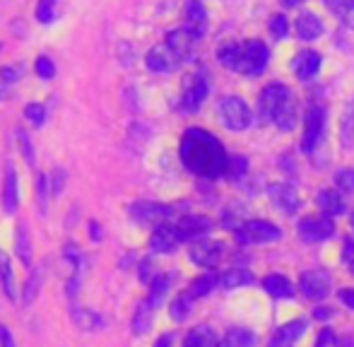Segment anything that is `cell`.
I'll return each mask as SVG.
<instances>
[{
	"instance_id": "obj_49",
	"label": "cell",
	"mask_w": 354,
	"mask_h": 347,
	"mask_svg": "<svg viewBox=\"0 0 354 347\" xmlns=\"http://www.w3.org/2000/svg\"><path fill=\"white\" fill-rule=\"evenodd\" d=\"M340 299L345 301L350 309H354V290H342L340 292Z\"/></svg>"
},
{
	"instance_id": "obj_36",
	"label": "cell",
	"mask_w": 354,
	"mask_h": 347,
	"mask_svg": "<svg viewBox=\"0 0 354 347\" xmlns=\"http://www.w3.org/2000/svg\"><path fill=\"white\" fill-rule=\"evenodd\" d=\"M246 167H248L246 157H232V160H229V165H227V174H224V176H229L232 181H236V178H241L243 174H246Z\"/></svg>"
},
{
	"instance_id": "obj_58",
	"label": "cell",
	"mask_w": 354,
	"mask_h": 347,
	"mask_svg": "<svg viewBox=\"0 0 354 347\" xmlns=\"http://www.w3.org/2000/svg\"><path fill=\"white\" fill-rule=\"evenodd\" d=\"M0 48H3V46H0Z\"/></svg>"
},
{
	"instance_id": "obj_30",
	"label": "cell",
	"mask_w": 354,
	"mask_h": 347,
	"mask_svg": "<svg viewBox=\"0 0 354 347\" xmlns=\"http://www.w3.org/2000/svg\"><path fill=\"white\" fill-rule=\"evenodd\" d=\"M191 304H193V297L188 294H178L176 299L171 301V319L174 321H183L188 319V314H191Z\"/></svg>"
},
{
	"instance_id": "obj_14",
	"label": "cell",
	"mask_w": 354,
	"mask_h": 347,
	"mask_svg": "<svg viewBox=\"0 0 354 347\" xmlns=\"http://www.w3.org/2000/svg\"><path fill=\"white\" fill-rule=\"evenodd\" d=\"M222 254H224V246L219 244V241H198V244H193L191 251H188L191 261L201 268H214L219 263V259H222Z\"/></svg>"
},
{
	"instance_id": "obj_53",
	"label": "cell",
	"mask_w": 354,
	"mask_h": 347,
	"mask_svg": "<svg viewBox=\"0 0 354 347\" xmlns=\"http://www.w3.org/2000/svg\"><path fill=\"white\" fill-rule=\"evenodd\" d=\"M316 316H318V319H326V316H330V311H316Z\"/></svg>"
},
{
	"instance_id": "obj_37",
	"label": "cell",
	"mask_w": 354,
	"mask_h": 347,
	"mask_svg": "<svg viewBox=\"0 0 354 347\" xmlns=\"http://www.w3.org/2000/svg\"><path fill=\"white\" fill-rule=\"evenodd\" d=\"M24 116H27V121L32 123V126H41V123L46 121V109H44L41 104H27V106H24Z\"/></svg>"
},
{
	"instance_id": "obj_28",
	"label": "cell",
	"mask_w": 354,
	"mask_h": 347,
	"mask_svg": "<svg viewBox=\"0 0 354 347\" xmlns=\"http://www.w3.org/2000/svg\"><path fill=\"white\" fill-rule=\"evenodd\" d=\"M224 347H256V335L246 328H232L224 335Z\"/></svg>"
},
{
	"instance_id": "obj_42",
	"label": "cell",
	"mask_w": 354,
	"mask_h": 347,
	"mask_svg": "<svg viewBox=\"0 0 354 347\" xmlns=\"http://www.w3.org/2000/svg\"><path fill=\"white\" fill-rule=\"evenodd\" d=\"M17 138H19V147H22L27 165H29V167H34V150H32V145H29V135H27L24 131H19V133H17Z\"/></svg>"
},
{
	"instance_id": "obj_48",
	"label": "cell",
	"mask_w": 354,
	"mask_h": 347,
	"mask_svg": "<svg viewBox=\"0 0 354 347\" xmlns=\"http://www.w3.org/2000/svg\"><path fill=\"white\" fill-rule=\"evenodd\" d=\"M342 259L350 263V265H354V241H347V244H345V251H342Z\"/></svg>"
},
{
	"instance_id": "obj_24",
	"label": "cell",
	"mask_w": 354,
	"mask_h": 347,
	"mask_svg": "<svg viewBox=\"0 0 354 347\" xmlns=\"http://www.w3.org/2000/svg\"><path fill=\"white\" fill-rule=\"evenodd\" d=\"M263 287H266L268 294L275 297V299H287V297L294 294L292 282L282 275H268L266 280H263Z\"/></svg>"
},
{
	"instance_id": "obj_4",
	"label": "cell",
	"mask_w": 354,
	"mask_h": 347,
	"mask_svg": "<svg viewBox=\"0 0 354 347\" xmlns=\"http://www.w3.org/2000/svg\"><path fill=\"white\" fill-rule=\"evenodd\" d=\"M289 97V89L280 85V82H272V85H268L266 89L261 92V97H258V121L263 123V126H268V123H275V116L277 111H280L282 102Z\"/></svg>"
},
{
	"instance_id": "obj_56",
	"label": "cell",
	"mask_w": 354,
	"mask_h": 347,
	"mask_svg": "<svg viewBox=\"0 0 354 347\" xmlns=\"http://www.w3.org/2000/svg\"><path fill=\"white\" fill-rule=\"evenodd\" d=\"M352 229H354V212H352Z\"/></svg>"
},
{
	"instance_id": "obj_12",
	"label": "cell",
	"mask_w": 354,
	"mask_h": 347,
	"mask_svg": "<svg viewBox=\"0 0 354 347\" xmlns=\"http://www.w3.org/2000/svg\"><path fill=\"white\" fill-rule=\"evenodd\" d=\"M268 198L272 200V205L280 207L284 215H294L299 210V205H301L299 193L289 183H272V186H268Z\"/></svg>"
},
{
	"instance_id": "obj_11",
	"label": "cell",
	"mask_w": 354,
	"mask_h": 347,
	"mask_svg": "<svg viewBox=\"0 0 354 347\" xmlns=\"http://www.w3.org/2000/svg\"><path fill=\"white\" fill-rule=\"evenodd\" d=\"M131 215L142 225H164L169 217L174 215V210L169 205H159V203H136L131 207Z\"/></svg>"
},
{
	"instance_id": "obj_20",
	"label": "cell",
	"mask_w": 354,
	"mask_h": 347,
	"mask_svg": "<svg viewBox=\"0 0 354 347\" xmlns=\"http://www.w3.org/2000/svg\"><path fill=\"white\" fill-rule=\"evenodd\" d=\"M304 328H306V323L304 321H292V323H284L280 330L275 333V338L270 340V345L268 347H294L299 338L304 335Z\"/></svg>"
},
{
	"instance_id": "obj_27",
	"label": "cell",
	"mask_w": 354,
	"mask_h": 347,
	"mask_svg": "<svg viewBox=\"0 0 354 347\" xmlns=\"http://www.w3.org/2000/svg\"><path fill=\"white\" fill-rule=\"evenodd\" d=\"M217 285H219V277L214 275V272H205V275H201V277H196V280H193V285H191V290H188V294H191L193 299H198V297L210 294V292Z\"/></svg>"
},
{
	"instance_id": "obj_39",
	"label": "cell",
	"mask_w": 354,
	"mask_h": 347,
	"mask_svg": "<svg viewBox=\"0 0 354 347\" xmlns=\"http://www.w3.org/2000/svg\"><path fill=\"white\" fill-rule=\"evenodd\" d=\"M34 68H37V75L44 77V80H51V77L56 75V66H53V63L48 61L46 56H39L37 58V66H34Z\"/></svg>"
},
{
	"instance_id": "obj_1",
	"label": "cell",
	"mask_w": 354,
	"mask_h": 347,
	"mask_svg": "<svg viewBox=\"0 0 354 347\" xmlns=\"http://www.w3.org/2000/svg\"><path fill=\"white\" fill-rule=\"evenodd\" d=\"M178 155L183 167L201 178H219L227 174L229 157L222 142L203 128H188L183 133Z\"/></svg>"
},
{
	"instance_id": "obj_38",
	"label": "cell",
	"mask_w": 354,
	"mask_h": 347,
	"mask_svg": "<svg viewBox=\"0 0 354 347\" xmlns=\"http://www.w3.org/2000/svg\"><path fill=\"white\" fill-rule=\"evenodd\" d=\"M323 5H326L333 15H337V17H347V15L352 12L350 0H323Z\"/></svg>"
},
{
	"instance_id": "obj_17",
	"label": "cell",
	"mask_w": 354,
	"mask_h": 347,
	"mask_svg": "<svg viewBox=\"0 0 354 347\" xmlns=\"http://www.w3.org/2000/svg\"><path fill=\"white\" fill-rule=\"evenodd\" d=\"M292 71L297 73L299 80H311L321 71V53L316 51H299L292 61Z\"/></svg>"
},
{
	"instance_id": "obj_10",
	"label": "cell",
	"mask_w": 354,
	"mask_h": 347,
	"mask_svg": "<svg viewBox=\"0 0 354 347\" xmlns=\"http://www.w3.org/2000/svg\"><path fill=\"white\" fill-rule=\"evenodd\" d=\"M207 97V80L205 75H191V80L186 82L183 87V94H181V109L188 113L198 111L203 106Z\"/></svg>"
},
{
	"instance_id": "obj_19",
	"label": "cell",
	"mask_w": 354,
	"mask_h": 347,
	"mask_svg": "<svg viewBox=\"0 0 354 347\" xmlns=\"http://www.w3.org/2000/svg\"><path fill=\"white\" fill-rule=\"evenodd\" d=\"M297 34L301 41H313L323 34V22L318 15L313 12H301L297 19Z\"/></svg>"
},
{
	"instance_id": "obj_26",
	"label": "cell",
	"mask_w": 354,
	"mask_h": 347,
	"mask_svg": "<svg viewBox=\"0 0 354 347\" xmlns=\"http://www.w3.org/2000/svg\"><path fill=\"white\" fill-rule=\"evenodd\" d=\"M251 282H253V275L248 270H241V268H236V270H227L222 277H219V285H222L224 290H236V287L251 285Z\"/></svg>"
},
{
	"instance_id": "obj_52",
	"label": "cell",
	"mask_w": 354,
	"mask_h": 347,
	"mask_svg": "<svg viewBox=\"0 0 354 347\" xmlns=\"http://www.w3.org/2000/svg\"><path fill=\"white\" fill-rule=\"evenodd\" d=\"M304 0H282V5H287V8H297V5H301Z\"/></svg>"
},
{
	"instance_id": "obj_40",
	"label": "cell",
	"mask_w": 354,
	"mask_h": 347,
	"mask_svg": "<svg viewBox=\"0 0 354 347\" xmlns=\"http://www.w3.org/2000/svg\"><path fill=\"white\" fill-rule=\"evenodd\" d=\"M335 181H337V188H342V191H347V193H354V169H340Z\"/></svg>"
},
{
	"instance_id": "obj_50",
	"label": "cell",
	"mask_w": 354,
	"mask_h": 347,
	"mask_svg": "<svg viewBox=\"0 0 354 347\" xmlns=\"http://www.w3.org/2000/svg\"><path fill=\"white\" fill-rule=\"evenodd\" d=\"M154 347H171V335H162V338L154 343Z\"/></svg>"
},
{
	"instance_id": "obj_55",
	"label": "cell",
	"mask_w": 354,
	"mask_h": 347,
	"mask_svg": "<svg viewBox=\"0 0 354 347\" xmlns=\"http://www.w3.org/2000/svg\"><path fill=\"white\" fill-rule=\"evenodd\" d=\"M350 8H352V10H354V0H350Z\"/></svg>"
},
{
	"instance_id": "obj_41",
	"label": "cell",
	"mask_w": 354,
	"mask_h": 347,
	"mask_svg": "<svg viewBox=\"0 0 354 347\" xmlns=\"http://www.w3.org/2000/svg\"><path fill=\"white\" fill-rule=\"evenodd\" d=\"M287 29H289L287 17H284V15H275V17H272V22H270V32L275 34V39L287 37Z\"/></svg>"
},
{
	"instance_id": "obj_57",
	"label": "cell",
	"mask_w": 354,
	"mask_h": 347,
	"mask_svg": "<svg viewBox=\"0 0 354 347\" xmlns=\"http://www.w3.org/2000/svg\"><path fill=\"white\" fill-rule=\"evenodd\" d=\"M352 272H354V265H352Z\"/></svg>"
},
{
	"instance_id": "obj_13",
	"label": "cell",
	"mask_w": 354,
	"mask_h": 347,
	"mask_svg": "<svg viewBox=\"0 0 354 347\" xmlns=\"http://www.w3.org/2000/svg\"><path fill=\"white\" fill-rule=\"evenodd\" d=\"M181 244V234H178L176 225H157L149 236V249L157 251V254H171L176 246Z\"/></svg>"
},
{
	"instance_id": "obj_31",
	"label": "cell",
	"mask_w": 354,
	"mask_h": 347,
	"mask_svg": "<svg viewBox=\"0 0 354 347\" xmlns=\"http://www.w3.org/2000/svg\"><path fill=\"white\" fill-rule=\"evenodd\" d=\"M342 145L354 147V102L345 109V116H342Z\"/></svg>"
},
{
	"instance_id": "obj_35",
	"label": "cell",
	"mask_w": 354,
	"mask_h": 347,
	"mask_svg": "<svg viewBox=\"0 0 354 347\" xmlns=\"http://www.w3.org/2000/svg\"><path fill=\"white\" fill-rule=\"evenodd\" d=\"M53 15H56V0H39L37 5V19L41 24L53 22Z\"/></svg>"
},
{
	"instance_id": "obj_9",
	"label": "cell",
	"mask_w": 354,
	"mask_h": 347,
	"mask_svg": "<svg viewBox=\"0 0 354 347\" xmlns=\"http://www.w3.org/2000/svg\"><path fill=\"white\" fill-rule=\"evenodd\" d=\"M323 128H326V111L321 106H311L306 113V126H304V152H313L323 138Z\"/></svg>"
},
{
	"instance_id": "obj_29",
	"label": "cell",
	"mask_w": 354,
	"mask_h": 347,
	"mask_svg": "<svg viewBox=\"0 0 354 347\" xmlns=\"http://www.w3.org/2000/svg\"><path fill=\"white\" fill-rule=\"evenodd\" d=\"M152 314H154V306L145 299L140 304V309H138V314H136V321H133L136 333H145V330L149 328V323H152Z\"/></svg>"
},
{
	"instance_id": "obj_51",
	"label": "cell",
	"mask_w": 354,
	"mask_h": 347,
	"mask_svg": "<svg viewBox=\"0 0 354 347\" xmlns=\"http://www.w3.org/2000/svg\"><path fill=\"white\" fill-rule=\"evenodd\" d=\"M89 236H94V239H102V234H99V225H97V222H89Z\"/></svg>"
},
{
	"instance_id": "obj_7",
	"label": "cell",
	"mask_w": 354,
	"mask_h": 347,
	"mask_svg": "<svg viewBox=\"0 0 354 347\" xmlns=\"http://www.w3.org/2000/svg\"><path fill=\"white\" fill-rule=\"evenodd\" d=\"M333 287V277L328 270L323 268H316V270H306L299 280V290L304 292V297L308 299H323V297L330 294Z\"/></svg>"
},
{
	"instance_id": "obj_47",
	"label": "cell",
	"mask_w": 354,
	"mask_h": 347,
	"mask_svg": "<svg viewBox=\"0 0 354 347\" xmlns=\"http://www.w3.org/2000/svg\"><path fill=\"white\" fill-rule=\"evenodd\" d=\"M0 347H15V340L5 326H0Z\"/></svg>"
},
{
	"instance_id": "obj_43",
	"label": "cell",
	"mask_w": 354,
	"mask_h": 347,
	"mask_svg": "<svg viewBox=\"0 0 354 347\" xmlns=\"http://www.w3.org/2000/svg\"><path fill=\"white\" fill-rule=\"evenodd\" d=\"M63 183H66V171H63V169L53 171V176H51V196H61Z\"/></svg>"
},
{
	"instance_id": "obj_23",
	"label": "cell",
	"mask_w": 354,
	"mask_h": 347,
	"mask_svg": "<svg viewBox=\"0 0 354 347\" xmlns=\"http://www.w3.org/2000/svg\"><path fill=\"white\" fill-rule=\"evenodd\" d=\"M183 347H219V340H217V335L212 333V328L198 326V328H193L191 333L186 335Z\"/></svg>"
},
{
	"instance_id": "obj_46",
	"label": "cell",
	"mask_w": 354,
	"mask_h": 347,
	"mask_svg": "<svg viewBox=\"0 0 354 347\" xmlns=\"http://www.w3.org/2000/svg\"><path fill=\"white\" fill-rule=\"evenodd\" d=\"M37 188H39V200H41V207H46V176H39L37 178Z\"/></svg>"
},
{
	"instance_id": "obj_44",
	"label": "cell",
	"mask_w": 354,
	"mask_h": 347,
	"mask_svg": "<svg viewBox=\"0 0 354 347\" xmlns=\"http://www.w3.org/2000/svg\"><path fill=\"white\" fill-rule=\"evenodd\" d=\"M19 68H12V66H8V68H3L0 71V77H3V82H15V80H19Z\"/></svg>"
},
{
	"instance_id": "obj_54",
	"label": "cell",
	"mask_w": 354,
	"mask_h": 347,
	"mask_svg": "<svg viewBox=\"0 0 354 347\" xmlns=\"http://www.w3.org/2000/svg\"><path fill=\"white\" fill-rule=\"evenodd\" d=\"M3 94H5V87H3V85H0V99H3Z\"/></svg>"
},
{
	"instance_id": "obj_5",
	"label": "cell",
	"mask_w": 354,
	"mask_h": 347,
	"mask_svg": "<svg viewBox=\"0 0 354 347\" xmlns=\"http://www.w3.org/2000/svg\"><path fill=\"white\" fill-rule=\"evenodd\" d=\"M234 234H236L239 244H268V241L280 239L282 232L266 220H251V222H246V225L236 227Z\"/></svg>"
},
{
	"instance_id": "obj_25",
	"label": "cell",
	"mask_w": 354,
	"mask_h": 347,
	"mask_svg": "<svg viewBox=\"0 0 354 347\" xmlns=\"http://www.w3.org/2000/svg\"><path fill=\"white\" fill-rule=\"evenodd\" d=\"M275 126L282 128V131H289V128L297 126V99L292 97V92H289V97L282 102L280 111H277Z\"/></svg>"
},
{
	"instance_id": "obj_33",
	"label": "cell",
	"mask_w": 354,
	"mask_h": 347,
	"mask_svg": "<svg viewBox=\"0 0 354 347\" xmlns=\"http://www.w3.org/2000/svg\"><path fill=\"white\" fill-rule=\"evenodd\" d=\"M167 287H169V277L167 275H159V277H154V282H152V290H149V297H147V301L152 306H157L159 301L164 299V294H167Z\"/></svg>"
},
{
	"instance_id": "obj_15",
	"label": "cell",
	"mask_w": 354,
	"mask_h": 347,
	"mask_svg": "<svg viewBox=\"0 0 354 347\" xmlns=\"http://www.w3.org/2000/svg\"><path fill=\"white\" fill-rule=\"evenodd\" d=\"M183 19H186L188 32L193 34L196 39H201L207 29V10L201 0H186V8H183Z\"/></svg>"
},
{
	"instance_id": "obj_34",
	"label": "cell",
	"mask_w": 354,
	"mask_h": 347,
	"mask_svg": "<svg viewBox=\"0 0 354 347\" xmlns=\"http://www.w3.org/2000/svg\"><path fill=\"white\" fill-rule=\"evenodd\" d=\"M15 251H17L19 261H22L24 265H29V251H32V246H29V234H27V227H24V225H19L17 246H15Z\"/></svg>"
},
{
	"instance_id": "obj_8",
	"label": "cell",
	"mask_w": 354,
	"mask_h": 347,
	"mask_svg": "<svg viewBox=\"0 0 354 347\" xmlns=\"http://www.w3.org/2000/svg\"><path fill=\"white\" fill-rule=\"evenodd\" d=\"M145 63H147V68L154 73H169V71H176V68L183 63V58L164 41V44H157V46L147 53Z\"/></svg>"
},
{
	"instance_id": "obj_22",
	"label": "cell",
	"mask_w": 354,
	"mask_h": 347,
	"mask_svg": "<svg viewBox=\"0 0 354 347\" xmlns=\"http://www.w3.org/2000/svg\"><path fill=\"white\" fill-rule=\"evenodd\" d=\"M318 207L323 210V215L337 217L347 210V203H345V198H342V193L328 188V191H321V196H318Z\"/></svg>"
},
{
	"instance_id": "obj_6",
	"label": "cell",
	"mask_w": 354,
	"mask_h": 347,
	"mask_svg": "<svg viewBox=\"0 0 354 347\" xmlns=\"http://www.w3.org/2000/svg\"><path fill=\"white\" fill-rule=\"evenodd\" d=\"M333 234H335V225H333V217L328 215H311L299 222V236L308 244H316Z\"/></svg>"
},
{
	"instance_id": "obj_21",
	"label": "cell",
	"mask_w": 354,
	"mask_h": 347,
	"mask_svg": "<svg viewBox=\"0 0 354 347\" xmlns=\"http://www.w3.org/2000/svg\"><path fill=\"white\" fill-rule=\"evenodd\" d=\"M198 39L193 37L188 29H174V32H169L167 34V44L174 48V51L178 53V56L186 61L188 56H191V51H193V44H196Z\"/></svg>"
},
{
	"instance_id": "obj_16",
	"label": "cell",
	"mask_w": 354,
	"mask_h": 347,
	"mask_svg": "<svg viewBox=\"0 0 354 347\" xmlns=\"http://www.w3.org/2000/svg\"><path fill=\"white\" fill-rule=\"evenodd\" d=\"M176 229H178V234H181V241H191V239H198V236L207 234V232L212 229V220L203 215H186L178 220Z\"/></svg>"
},
{
	"instance_id": "obj_2",
	"label": "cell",
	"mask_w": 354,
	"mask_h": 347,
	"mask_svg": "<svg viewBox=\"0 0 354 347\" xmlns=\"http://www.w3.org/2000/svg\"><path fill=\"white\" fill-rule=\"evenodd\" d=\"M217 58L224 68L239 73V75H261L268 66L270 51L263 41H243V44H227L217 51Z\"/></svg>"
},
{
	"instance_id": "obj_3",
	"label": "cell",
	"mask_w": 354,
	"mask_h": 347,
	"mask_svg": "<svg viewBox=\"0 0 354 347\" xmlns=\"http://www.w3.org/2000/svg\"><path fill=\"white\" fill-rule=\"evenodd\" d=\"M217 111L229 131H243V128H248L253 123V111L248 109V104L241 97H234V94H227V97L219 99Z\"/></svg>"
},
{
	"instance_id": "obj_45",
	"label": "cell",
	"mask_w": 354,
	"mask_h": 347,
	"mask_svg": "<svg viewBox=\"0 0 354 347\" xmlns=\"http://www.w3.org/2000/svg\"><path fill=\"white\" fill-rule=\"evenodd\" d=\"M333 343H335V335H333V330H330V328H326L321 335H318L316 347H328V345H333Z\"/></svg>"
},
{
	"instance_id": "obj_32",
	"label": "cell",
	"mask_w": 354,
	"mask_h": 347,
	"mask_svg": "<svg viewBox=\"0 0 354 347\" xmlns=\"http://www.w3.org/2000/svg\"><path fill=\"white\" fill-rule=\"evenodd\" d=\"M0 282H3L5 297L15 301V282H12V268H10V261L0 256Z\"/></svg>"
},
{
	"instance_id": "obj_18",
	"label": "cell",
	"mask_w": 354,
	"mask_h": 347,
	"mask_svg": "<svg viewBox=\"0 0 354 347\" xmlns=\"http://www.w3.org/2000/svg\"><path fill=\"white\" fill-rule=\"evenodd\" d=\"M19 205V183H17V171L12 169V165L5 167V186H3V207L8 215H15Z\"/></svg>"
}]
</instances>
